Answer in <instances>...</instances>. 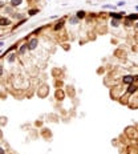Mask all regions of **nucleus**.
Returning a JSON list of instances; mask_svg holds the SVG:
<instances>
[{
	"mask_svg": "<svg viewBox=\"0 0 138 154\" xmlns=\"http://www.w3.org/2000/svg\"><path fill=\"white\" fill-rule=\"evenodd\" d=\"M27 45H28V49H29V51H33V49L37 48V45H39V40H37V39H31Z\"/></svg>",
	"mask_w": 138,
	"mask_h": 154,
	"instance_id": "obj_1",
	"label": "nucleus"
},
{
	"mask_svg": "<svg viewBox=\"0 0 138 154\" xmlns=\"http://www.w3.org/2000/svg\"><path fill=\"white\" fill-rule=\"evenodd\" d=\"M110 17H113L114 20H121V19L124 17L125 12H110Z\"/></svg>",
	"mask_w": 138,
	"mask_h": 154,
	"instance_id": "obj_2",
	"label": "nucleus"
},
{
	"mask_svg": "<svg viewBox=\"0 0 138 154\" xmlns=\"http://www.w3.org/2000/svg\"><path fill=\"white\" fill-rule=\"evenodd\" d=\"M134 80H136V77H134V76H125V77L122 78V83L130 85V84L134 83Z\"/></svg>",
	"mask_w": 138,
	"mask_h": 154,
	"instance_id": "obj_3",
	"label": "nucleus"
},
{
	"mask_svg": "<svg viewBox=\"0 0 138 154\" xmlns=\"http://www.w3.org/2000/svg\"><path fill=\"white\" fill-rule=\"evenodd\" d=\"M11 24V21L5 17H0V27H7V25Z\"/></svg>",
	"mask_w": 138,
	"mask_h": 154,
	"instance_id": "obj_4",
	"label": "nucleus"
},
{
	"mask_svg": "<svg viewBox=\"0 0 138 154\" xmlns=\"http://www.w3.org/2000/svg\"><path fill=\"white\" fill-rule=\"evenodd\" d=\"M127 20H130V21H136V20H138V15H137V14H131V15H129V16H127Z\"/></svg>",
	"mask_w": 138,
	"mask_h": 154,
	"instance_id": "obj_5",
	"label": "nucleus"
},
{
	"mask_svg": "<svg viewBox=\"0 0 138 154\" xmlns=\"http://www.w3.org/2000/svg\"><path fill=\"white\" fill-rule=\"evenodd\" d=\"M62 27H64V21L61 20V21H58L57 24L55 25V31H60V29H61Z\"/></svg>",
	"mask_w": 138,
	"mask_h": 154,
	"instance_id": "obj_6",
	"label": "nucleus"
},
{
	"mask_svg": "<svg viewBox=\"0 0 138 154\" xmlns=\"http://www.w3.org/2000/svg\"><path fill=\"white\" fill-rule=\"evenodd\" d=\"M21 1L23 0H11V5L12 7H17V5L21 4Z\"/></svg>",
	"mask_w": 138,
	"mask_h": 154,
	"instance_id": "obj_7",
	"label": "nucleus"
},
{
	"mask_svg": "<svg viewBox=\"0 0 138 154\" xmlns=\"http://www.w3.org/2000/svg\"><path fill=\"white\" fill-rule=\"evenodd\" d=\"M56 97H57V100H62V98H64V93H62V90L56 92Z\"/></svg>",
	"mask_w": 138,
	"mask_h": 154,
	"instance_id": "obj_8",
	"label": "nucleus"
},
{
	"mask_svg": "<svg viewBox=\"0 0 138 154\" xmlns=\"http://www.w3.org/2000/svg\"><path fill=\"white\" fill-rule=\"evenodd\" d=\"M76 17L77 19H84L85 17V11H78L76 14Z\"/></svg>",
	"mask_w": 138,
	"mask_h": 154,
	"instance_id": "obj_9",
	"label": "nucleus"
},
{
	"mask_svg": "<svg viewBox=\"0 0 138 154\" xmlns=\"http://www.w3.org/2000/svg\"><path fill=\"white\" fill-rule=\"evenodd\" d=\"M137 88H138V86H136V85H133V84H130V86H129V89H127V92H129V93H134V92L137 90Z\"/></svg>",
	"mask_w": 138,
	"mask_h": 154,
	"instance_id": "obj_10",
	"label": "nucleus"
},
{
	"mask_svg": "<svg viewBox=\"0 0 138 154\" xmlns=\"http://www.w3.org/2000/svg\"><path fill=\"white\" fill-rule=\"evenodd\" d=\"M16 60V55H9V57H8V63H14V61Z\"/></svg>",
	"mask_w": 138,
	"mask_h": 154,
	"instance_id": "obj_11",
	"label": "nucleus"
},
{
	"mask_svg": "<svg viewBox=\"0 0 138 154\" xmlns=\"http://www.w3.org/2000/svg\"><path fill=\"white\" fill-rule=\"evenodd\" d=\"M27 49H28V45H27V44H24V45H23V47H20V51H19V52H20V53L23 55V53H24L25 51H27Z\"/></svg>",
	"mask_w": 138,
	"mask_h": 154,
	"instance_id": "obj_12",
	"label": "nucleus"
},
{
	"mask_svg": "<svg viewBox=\"0 0 138 154\" xmlns=\"http://www.w3.org/2000/svg\"><path fill=\"white\" fill-rule=\"evenodd\" d=\"M110 24H111V27H118V24H120V23H118V20H114V19H113Z\"/></svg>",
	"mask_w": 138,
	"mask_h": 154,
	"instance_id": "obj_13",
	"label": "nucleus"
},
{
	"mask_svg": "<svg viewBox=\"0 0 138 154\" xmlns=\"http://www.w3.org/2000/svg\"><path fill=\"white\" fill-rule=\"evenodd\" d=\"M125 25H126V27H130V25H131V21L126 19V21H125Z\"/></svg>",
	"mask_w": 138,
	"mask_h": 154,
	"instance_id": "obj_14",
	"label": "nucleus"
},
{
	"mask_svg": "<svg viewBox=\"0 0 138 154\" xmlns=\"http://www.w3.org/2000/svg\"><path fill=\"white\" fill-rule=\"evenodd\" d=\"M77 20H78V19H77V17H73V19H72V20H70V21H72V23H73V24H76V23H77Z\"/></svg>",
	"mask_w": 138,
	"mask_h": 154,
	"instance_id": "obj_15",
	"label": "nucleus"
},
{
	"mask_svg": "<svg viewBox=\"0 0 138 154\" xmlns=\"http://www.w3.org/2000/svg\"><path fill=\"white\" fill-rule=\"evenodd\" d=\"M124 4H125V1H118V4H117V5H118V7H122Z\"/></svg>",
	"mask_w": 138,
	"mask_h": 154,
	"instance_id": "obj_16",
	"label": "nucleus"
},
{
	"mask_svg": "<svg viewBox=\"0 0 138 154\" xmlns=\"http://www.w3.org/2000/svg\"><path fill=\"white\" fill-rule=\"evenodd\" d=\"M36 12H37V11H36V9H32V11H29V15H35Z\"/></svg>",
	"mask_w": 138,
	"mask_h": 154,
	"instance_id": "obj_17",
	"label": "nucleus"
},
{
	"mask_svg": "<svg viewBox=\"0 0 138 154\" xmlns=\"http://www.w3.org/2000/svg\"><path fill=\"white\" fill-rule=\"evenodd\" d=\"M0 154H5V152H4V149H3V147H0Z\"/></svg>",
	"mask_w": 138,
	"mask_h": 154,
	"instance_id": "obj_18",
	"label": "nucleus"
},
{
	"mask_svg": "<svg viewBox=\"0 0 138 154\" xmlns=\"http://www.w3.org/2000/svg\"><path fill=\"white\" fill-rule=\"evenodd\" d=\"M1 74H3V67L0 65V77H1Z\"/></svg>",
	"mask_w": 138,
	"mask_h": 154,
	"instance_id": "obj_19",
	"label": "nucleus"
},
{
	"mask_svg": "<svg viewBox=\"0 0 138 154\" xmlns=\"http://www.w3.org/2000/svg\"><path fill=\"white\" fill-rule=\"evenodd\" d=\"M136 28H137V29H138V23H137V24H136Z\"/></svg>",
	"mask_w": 138,
	"mask_h": 154,
	"instance_id": "obj_20",
	"label": "nucleus"
},
{
	"mask_svg": "<svg viewBox=\"0 0 138 154\" xmlns=\"http://www.w3.org/2000/svg\"><path fill=\"white\" fill-rule=\"evenodd\" d=\"M1 45H3V42H1V41H0V47H1Z\"/></svg>",
	"mask_w": 138,
	"mask_h": 154,
	"instance_id": "obj_21",
	"label": "nucleus"
},
{
	"mask_svg": "<svg viewBox=\"0 0 138 154\" xmlns=\"http://www.w3.org/2000/svg\"><path fill=\"white\" fill-rule=\"evenodd\" d=\"M136 9H137V11H138V5H137V7H136Z\"/></svg>",
	"mask_w": 138,
	"mask_h": 154,
	"instance_id": "obj_22",
	"label": "nucleus"
}]
</instances>
